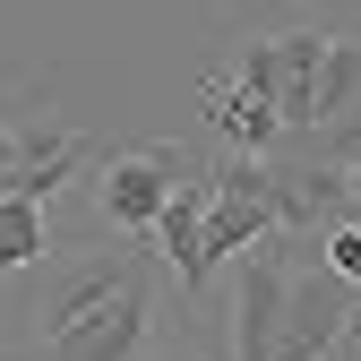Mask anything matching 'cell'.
Returning <instances> with one entry per match:
<instances>
[{
    "label": "cell",
    "instance_id": "obj_1",
    "mask_svg": "<svg viewBox=\"0 0 361 361\" xmlns=\"http://www.w3.org/2000/svg\"><path fill=\"white\" fill-rule=\"evenodd\" d=\"M344 26H353V18H336V9L276 0V9H250V18H224V26H215L207 69L258 86V95L276 104L293 155H310V138H319V112H327V69H336Z\"/></svg>",
    "mask_w": 361,
    "mask_h": 361
},
{
    "label": "cell",
    "instance_id": "obj_2",
    "mask_svg": "<svg viewBox=\"0 0 361 361\" xmlns=\"http://www.w3.org/2000/svg\"><path fill=\"white\" fill-rule=\"evenodd\" d=\"M155 353V258H95L35 310V361H147Z\"/></svg>",
    "mask_w": 361,
    "mask_h": 361
},
{
    "label": "cell",
    "instance_id": "obj_3",
    "mask_svg": "<svg viewBox=\"0 0 361 361\" xmlns=\"http://www.w3.org/2000/svg\"><path fill=\"white\" fill-rule=\"evenodd\" d=\"M198 180V155L190 147H172V138H155V147H112V155H95V172H86V215H78V233L86 241H155V224H164V207L180 198Z\"/></svg>",
    "mask_w": 361,
    "mask_h": 361
},
{
    "label": "cell",
    "instance_id": "obj_4",
    "mask_svg": "<svg viewBox=\"0 0 361 361\" xmlns=\"http://www.w3.org/2000/svg\"><path fill=\"white\" fill-rule=\"evenodd\" d=\"M9 138H18V155H9V190L18 198H69V190H86V172H95V138L69 121V112H18L9 104Z\"/></svg>",
    "mask_w": 361,
    "mask_h": 361
},
{
    "label": "cell",
    "instance_id": "obj_5",
    "mask_svg": "<svg viewBox=\"0 0 361 361\" xmlns=\"http://www.w3.org/2000/svg\"><path fill=\"white\" fill-rule=\"evenodd\" d=\"M293 258H301V241H258L250 258H233V361H276Z\"/></svg>",
    "mask_w": 361,
    "mask_h": 361
},
{
    "label": "cell",
    "instance_id": "obj_6",
    "mask_svg": "<svg viewBox=\"0 0 361 361\" xmlns=\"http://www.w3.org/2000/svg\"><path fill=\"white\" fill-rule=\"evenodd\" d=\"M52 258H61V224H52V207L0 190V284H9V276H35V267H52Z\"/></svg>",
    "mask_w": 361,
    "mask_h": 361
},
{
    "label": "cell",
    "instance_id": "obj_7",
    "mask_svg": "<svg viewBox=\"0 0 361 361\" xmlns=\"http://www.w3.org/2000/svg\"><path fill=\"white\" fill-rule=\"evenodd\" d=\"M310 250H319L327 276H344V284L361 293V215H327L319 233H310Z\"/></svg>",
    "mask_w": 361,
    "mask_h": 361
},
{
    "label": "cell",
    "instance_id": "obj_8",
    "mask_svg": "<svg viewBox=\"0 0 361 361\" xmlns=\"http://www.w3.org/2000/svg\"><path fill=\"white\" fill-rule=\"evenodd\" d=\"M336 198H344V215H361V147L336 164Z\"/></svg>",
    "mask_w": 361,
    "mask_h": 361
},
{
    "label": "cell",
    "instance_id": "obj_9",
    "mask_svg": "<svg viewBox=\"0 0 361 361\" xmlns=\"http://www.w3.org/2000/svg\"><path fill=\"white\" fill-rule=\"evenodd\" d=\"M9 155H18V138H9V104H0V190H9Z\"/></svg>",
    "mask_w": 361,
    "mask_h": 361
},
{
    "label": "cell",
    "instance_id": "obj_10",
    "mask_svg": "<svg viewBox=\"0 0 361 361\" xmlns=\"http://www.w3.org/2000/svg\"><path fill=\"white\" fill-rule=\"evenodd\" d=\"M147 361H207V353H190V344H180V353H147Z\"/></svg>",
    "mask_w": 361,
    "mask_h": 361
},
{
    "label": "cell",
    "instance_id": "obj_11",
    "mask_svg": "<svg viewBox=\"0 0 361 361\" xmlns=\"http://www.w3.org/2000/svg\"><path fill=\"white\" fill-rule=\"evenodd\" d=\"M327 361H336V353H327Z\"/></svg>",
    "mask_w": 361,
    "mask_h": 361
}]
</instances>
